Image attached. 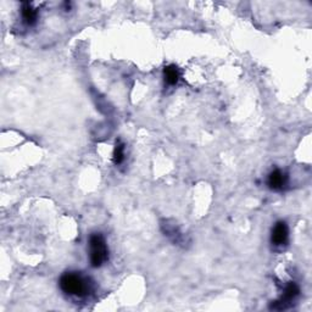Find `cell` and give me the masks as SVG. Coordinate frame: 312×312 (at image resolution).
Wrapping results in <instances>:
<instances>
[{"mask_svg": "<svg viewBox=\"0 0 312 312\" xmlns=\"http://www.w3.org/2000/svg\"><path fill=\"white\" fill-rule=\"evenodd\" d=\"M38 17V11L32 7V4L29 3H23L22 5V19L27 25L32 26L37 22Z\"/></svg>", "mask_w": 312, "mask_h": 312, "instance_id": "6", "label": "cell"}, {"mask_svg": "<svg viewBox=\"0 0 312 312\" xmlns=\"http://www.w3.org/2000/svg\"><path fill=\"white\" fill-rule=\"evenodd\" d=\"M288 237H289V229L286 222L280 221V222L275 223L274 228L272 229V235L271 240L272 244L274 245H283L287 243Z\"/></svg>", "mask_w": 312, "mask_h": 312, "instance_id": "3", "label": "cell"}, {"mask_svg": "<svg viewBox=\"0 0 312 312\" xmlns=\"http://www.w3.org/2000/svg\"><path fill=\"white\" fill-rule=\"evenodd\" d=\"M90 263L93 267H100L109 259V249L107 241L100 233H94L89 238Z\"/></svg>", "mask_w": 312, "mask_h": 312, "instance_id": "2", "label": "cell"}, {"mask_svg": "<svg viewBox=\"0 0 312 312\" xmlns=\"http://www.w3.org/2000/svg\"><path fill=\"white\" fill-rule=\"evenodd\" d=\"M288 176L281 169H274L268 176V187L273 190H281L287 184Z\"/></svg>", "mask_w": 312, "mask_h": 312, "instance_id": "5", "label": "cell"}, {"mask_svg": "<svg viewBox=\"0 0 312 312\" xmlns=\"http://www.w3.org/2000/svg\"><path fill=\"white\" fill-rule=\"evenodd\" d=\"M123 159H125V145L119 142V143H116L114 150V162L119 165L123 161Z\"/></svg>", "mask_w": 312, "mask_h": 312, "instance_id": "8", "label": "cell"}, {"mask_svg": "<svg viewBox=\"0 0 312 312\" xmlns=\"http://www.w3.org/2000/svg\"><path fill=\"white\" fill-rule=\"evenodd\" d=\"M163 77H165V82L169 86H175L178 83L180 80V71H178L177 66L168 65L163 70Z\"/></svg>", "mask_w": 312, "mask_h": 312, "instance_id": "7", "label": "cell"}, {"mask_svg": "<svg viewBox=\"0 0 312 312\" xmlns=\"http://www.w3.org/2000/svg\"><path fill=\"white\" fill-rule=\"evenodd\" d=\"M299 293H300V289H299L298 284L294 283V282H290V283L286 287V289H284V293H283V296H282V299L280 300V301L275 302L277 305H280V306H277L275 308H284V307H286V305L289 304V302H292L293 300L299 295Z\"/></svg>", "mask_w": 312, "mask_h": 312, "instance_id": "4", "label": "cell"}, {"mask_svg": "<svg viewBox=\"0 0 312 312\" xmlns=\"http://www.w3.org/2000/svg\"><path fill=\"white\" fill-rule=\"evenodd\" d=\"M59 284L62 292L68 295L84 296L89 292V283L86 278L82 277L81 274L72 273V272L62 274Z\"/></svg>", "mask_w": 312, "mask_h": 312, "instance_id": "1", "label": "cell"}]
</instances>
